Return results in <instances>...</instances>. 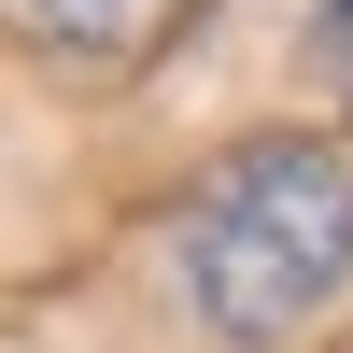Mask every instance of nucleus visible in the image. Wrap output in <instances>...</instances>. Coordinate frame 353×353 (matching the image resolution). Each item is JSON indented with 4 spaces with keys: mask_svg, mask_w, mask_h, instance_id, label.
I'll return each mask as SVG.
<instances>
[{
    "mask_svg": "<svg viewBox=\"0 0 353 353\" xmlns=\"http://www.w3.org/2000/svg\"><path fill=\"white\" fill-rule=\"evenodd\" d=\"M170 283H184L198 339L226 353H297L353 297V156L339 141H241L170 226Z\"/></svg>",
    "mask_w": 353,
    "mask_h": 353,
    "instance_id": "1",
    "label": "nucleus"
},
{
    "mask_svg": "<svg viewBox=\"0 0 353 353\" xmlns=\"http://www.w3.org/2000/svg\"><path fill=\"white\" fill-rule=\"evenodd\" d=\"M311 71L353 85V0H311Z\"/></svg>",
    "mask_w": 353,
    "mask_h": 353,
    "instance_id": "3",
    "label": "nucleus"
},
{
    "mask_svg": "<svg viewBox=\"0 0 353 353\" xmlns=\"http://www.w3.org/2000/svg\"><path fill=\"white\" fill-rule=\"evenodd\" d=\"M141 14H156V0H14V28H28L43 57H128Z\"/></svg>",
    "mask_w": 353,
    "mask_h": 353,
    "instance_id": "2",
    "label": "nucleus"
}]
</instances>
